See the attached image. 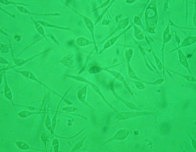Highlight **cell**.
Wrapping results in <instances>:
<instances>
[{"instance_id":"ab89813d","label":"cell","mask_w":196,"mask_h":152,"mask_svg":"<svg viewBox=\"0 0 196 152\" xmlns=\"http://www.w3.org/2000/svg\"><path fill=\"white\" fill-rule=\"evenodd\" d=\"M0 10H1L2 11H3V12H5V13H6V14H8V15H10V16L11 17H12V18H16V16L15 15V14H12L11 13H10V12H7V10H4L3 8H0Z\"/></svg>"},{"instance_id":"4dcf8cb0","label":"cell","mask_w":196,"mask_h":152,"mask_svg":"<svg viewBox=\"0 0 196 152\" xmlns=\"http://www.w3.org/2000/svg\"><path fill=\"white\" fill-rule=\"evenodd\" d=\"M134 36L135 37L139 40H143V36L142 32L137 28L136 26H134Z\"/></svg>"},{"instance_id":"d590c367","label":"cell","mask_w":196,"mask_h":152,"mask_svg":"<svg viewBox=\"0 0 196 152\" xmlns=\"http://www.w3.org/2000/svg\"><path fill=\"white\" fill-rule=\"evenodd\" d=\"M135 83V85L137 87L138 89H139L140 90H143L145 88V85L143 84V82L141 81H133Z\"/></svg>"},{"instance_id":"e0dca14e","label":"cell","mask_w":196,"mask_h":152,"mask_svg":"<svg viewBox=\"0 0 196 152\" xmlns=\"http://www.w3.org/2000/svg\"><path fill=\"white\" fill-rule=\"evenodd\" d=\"M31 17V19L33 21V23L34 25V26H35V28L36 29V31L38 33L42 38H45L47 41H48V39H47V35L46 34V32H45V30L43 28V26L39 24V23L37 22V20H36L35 19H34V18L32 17V16H30Z\"/></svg>"},{"instance_id":"f1b7e54d","label":"cell","mask_w":196,"mask_h":152,"mask_svg":"<svg viewBox=\"0 0 196 152\" xmlns=\"http://www.w3.org/2000/svg\"><path fill=\"white\" fill-rule=\"evenodd\" d=\"M170 71H172V73L177 74V75H179L180 76H181L182 77H183L184 78H185V79H186L187 80H188V81H190V82H196V78L193 76H191V75H184V74H180V73H178L176 71H174V70H170V69H169Z\"/></svg>"},{"instance_id":"8fae6325","label":"cell","mask_w":196,"mask_h":152,"mask_svg":"<svg viewBox=\"0 0 196 152\" xmlns=\"http://www.w3.org/2000/svg\"><path fill=\"white\" fill-rule=\"evenodd\" d=\"M133 25H130L129 27L127 29H126L124 31H123L122 32L120 33L117 35L116 36H114V37H112V38H109L106 41L105 43H104V48L100 52H99V53H101L104 52V51H105L106 50H107V48H109L111 47V46H112L114 45H115V43H116L117 41V40L119 39V38L124 34V33H125L128 30H129L130 28Z\"/></svg>"},{"instance_id":"5bb4252c","label":"cell","mask_w":196,"mask_h":152,"mask_svg":"<svg viewBox=\"0 0 196 152\" xmlns=\"http://www.w3.org/2000/svg\"><path fill=\"white\" fill-rule=\"evenodd\" d=\"M129 24V19L128 18H125V19H122L121 21H120V22L118 23V25H117L116 28H115V30H114L111 33H110L106 38L103 41H102V42H101L100 44H102L103 43H104L105 41L107 39H109L111 38V36L112 35H113L114 33H117V31H118L120 30L121 29H125V28H126L128 25Z\"/></svg>"},{"instance_id":"e575fe53","label":"cell","mask_w":196,"mask_h":152,"mask_svg":"<svg viewBox=\"0 0 196 152\" xmlns=\"http://www.w3.org/2000/svg\"><path fill=\"white\" fill-rule=\"evenodd\" d=\"M152 53H153V56H154V60L156 62V64L158 66V68L160 69H163V64L161 62V61L159 60V59L158 58V57H157V56L154 54V53L153 52V51H152Z\"/></svg>"},{"instance_id":"d4e9b609","label":"cell","mask_w":196,"mask_h":152,"mask_svg":"<svg viewBox=\"0 0 196 152\" xmlns=\"http://www.w3.org/2000/svg\"><path fill=\"white\" fill-rule=\"evenodd\" d=\"M107 68H103V67H99V66H94L89 68L88 71H89V73H90L91 74H94L100 73L103 70H105Z\"/></svg>"},{"instance_id":"ee69618b","label":"cell","mask_w":196,"mask_h":152,"mask_svg":"<svg viewBox=\"0 0 196 152\" xmlns=\"http://www.w3.org/2000/svg\"><path fill=\"white\" fill-rule=\"evenodd\" d=\"M1 33H3V34H5V35H7V36H8V35L7 34V33H6L5 32H4L3 31V30H2V29H1Z\"/></svg>"},{"instance_id":"52a82bcc","label":"cell","mask_w":196,"mask_h":152,"mask_svg":"<svg viewBox=\"0 0 196 152\" xmlns=\"http://www.w3.org/2000/svg\"><path fill=\"white\" fill-rule=\"evenodd\" d=\"M15 6L20 13H23V14H28L30 15V16H32V15H42V16H59L61 15L60 13H58V12H52V13L32 12L23 6Z\"/></svg>"},{"instance_id":"7bdbcfd3","label":"cell","mask_w":196,"mask_h":152,"mask_svg":"<svg viewBox=\"0 0 196 152\" xmlns=\"http://www.w3.org/2000/svg\"><path fill=\"white\" fill-rule=\"evenodd\" d=\"M176 40H177V45L179 46V47H180V38H178L177 35H176Z\"/></svg>"},{"instance_id":"d6a6232c","label":"cell","mask_w":196,"mask_h":152,"mask_svg":"<svg viewBox=\"0 0 196 152\" xmlns=\"http://www.w3.org/2000/svg\"><path fill=\"white\" fill-rule=\"evenodd\" d=\"M41 141L43 143L44 146L45 147H47V144H48V142H49V138H48V135L46 134L45 132H43L42 133L41 135Z\"/></svg>"},{"instance_id":"9a60e30c","label":"cell","mask_w":196,"mask_h":152,"mask_svg":"<svg viewBox=\"0 0 196 152\" xmlns=\"http://www.w3.org/2000/svg\"><path fill=\"white\" fill-rule=\"evenodd\" d=\"M88 85H89L88 84H87L86 85L83 86L78 91V92L77 93V97L78 100H79L80 102H81L82 103H83L87 106H88L89 107H90L91 108H92L91 106L87 103L86 100L87 94V87H88Z\"/></svg>"},{"instance_id":"6da1fadb","label":"cell","mask_w":196,"mask_h":152,"mask_svg":"<svg viewBox=\"0 0 196 152\" xmlns=\"http://www.w3.org/2000/svg\"><path fill=\"white\" fill-rule=\"evenodd\" d=\"M65 76H67L68 77H70L72 79H73L75 80H76L77 81H80L82 82H85L86 84H88L89 86H91V87L93 89V90L96 92V93H97L100 96L101 98L104 100V101L105 102L107 105H108L110 108L112 110H114L115 112L118 113V111L116 110V108H115L112 105L110 104V103L108 102V100H106L105 96L103 95V92H101L100 88L98 86L96 85L95 84H94L93 82H91V81H89V80H88L86 77H83L81 75H73V74H65Z\"/></svg>"},{"instance_id":"b9f144b4","label":"cell","mask_w":196,"mask_h":152,"mask_svg":"<svg viewBox=\"0 0 196 152\" xmlns=\"http://www.w3.org/2000/svg\"><path fill=\"white\" fill-rule=\"evenodd\" d=\"M14 39L16 41L18 42V41H20L21 39V36L20 35H15L14 36Z\"/></svg>"},{"instance_id":"4fadbf2b","label":"cell","mask_w":196,"mask_h":152,"mask_svg":"<svg viewBox=\"0 0 196 152\" xmlns=\"http://www.w3.org/2000/svg\"><path fill=\"white\" fill-rule=\"evenodd\" d=\"M15 144L16 147L21 151H29L32 150L34 151H37V152H45V150L38 149L33 147L31 146H30L28 143L21 140H17L15 141Z\"/></svg>"},{"instance_id":"603a6c76","label":"cell","mask_w":196,"mask_h":152,"mask_svg":"<svg viewBox=\"0 0 196 152\" xmlns=\"http://www.w3.org/2000/svg\"><path fill=\"white\" fill-rule=\"evenodd\" d=\"M0 3L2 5H14L15 6H31V5L25 3H20V2H16L12 1L10 0H1Z\"/></svg>"},{"instance_id":"7a4b0ae2","label":"cell","mask_w":196,"mask_h":152,"mask_svg":"<svg viewBox=\"0 0 196 152\" xmlns=\"http://www.w3.org/2000/svg\"><path fill=\"white\" fill-rule=\"evenodd\" d=\"M14 70H15V72L17 73H18L20 74H21L22 76H24L25 78L28 79H29V80H33V81H35L36 82L38 83L39 85L42 86L43 87H46V89H48V90L51 91V92H52L53 93H54L55 95L58 96L59 97H60V98L62 97V96L60 95L59 94H58L57 92H55V91L53 90L52 89H51L50 87H49L48 86L46 85V84H44V83H43L41 81H40L38 78L37 77V76H36L35 74H34V73L32 72L29 70H18V69H16L15 68H13V69Z\"/></svg>"},{"instance_id":"ba28073f","label":"cell","mask_w":196,"mask_h":152,"mask_svg":"<svg viewBox=\"0 0 196 152\" xmlns=\"http://www.w3.org/2000/svg\"><path fill=\"white\" fill-rule=\"evenodd\" d=\"M110 88H111V91L112 92V93L113 94V95L115 96L116 98H117V100H119L121 102H122L123 104L125 105V106H127L130 109L132 110H141V109L139 108H138L135 105H134L133 103L130 102L128 101V100H126L124 98H123L122 97H121L115 90L113 84H111Z\"/></svg>"},{"instance_id":"2e32d148","label":"cell","mask_w":196,"mask_h":152,"mask_svg":"<svg viewBox=\"0 0 196 152\" xmlns=\"http://www.w3.org/2000/svg\"><path fill=\"white\" fill-rule=\"evenodd\" d=\"M37 22L39 23L41 25H42L43 27H46V28H51L57 29H59V30H67V31H72L71 29L69 27H65V26H59L55 24H52L51 23H49L47 21L43 20H37Z\"/></svg>"},{"instance_id":"44dd1931","label":"cell","mask_w":196,"mask_h":152,"mask_svg":"<svg viewBox=\"0 0 196 152\" xmlns=\"http://www.w3.org/2000/svg\"><path fill=\"white\" fill-rule=\"evenodd\" d=\"M196 36H188L184 40L181 45H180V48L190 46L196 43Z\"/></svg>"},{"instance_id":"4316f807","label":"cell","mask_w":196,"mask_h":152,"mask_svg":"<svg viewBox=\"0 0 196 152\" xmlns=\"http://www.w3.org/2000/svg\"><path fill=\"white\" fill-rule=\"evenodd\" d=\"M52 120L51 119L49 114H47L46 119H45V121H44V124H45L46 128H47V129H48V131L50 132H51L52 131Z\"/></svg>"},{"instance_id":"9c48e42d","label":"cell","mask_w":196,"mask_h":152,"mask_svg":"<svg viewBox=\"0 0 196 152\" xmlns=\"http://www.w3.org/2000/svg\"><path fill=\"white\" fill-rule=\"evenodd\" d=\"M129 131L125 129H120L114 135L107 139L104 144H107L114 141H122L125 139L129 135Z\"/></svg>"},{"instance_id":"f546056e","label":"cell","mask_w":196,"mask_h":152,"mask_svg":"<svg viewBox=\"0 0 196 152\" xmlns=\"http://www.w3.org/2000/svg\"><path fill=\"white\" fill-rule=\"evenodd\" d=\"M62 110L69 112V113H77L78 112V110L75 107L73 106H66L62 108Z\"/></svg>"},{"instance_id":"cb8c5ba5","label":"cell","mask_w":196,"mask_h":152,"mask_svg":"<svg viewBox=\"0 0 196 152\" xmlns=\"http://www.w3.org/2000/svg\"><path fill=\"white\" fill-rule=\"evenodd\" d=\"M87 136H85L83 138H82V139H81L80 141H79L78 142H77L75 146L73 147V148H72L71 150L70 151L71 152H76L77 151L79 150L80 149H81L84 145V142L86 139Z\"/></svg>"},{"instance_id":"ac0fdd59","label":"cell","mask_w":196,"mask_h":152,"mask_svg":"<svg viewBox=\"0 0 196 152\" xmlns=\"http://www.w3.org/2000/svg\"><path fill=\"white\" fill-rule=\"evenodd\" d=\"M59 62L62 63V64H64V66L69 68H74L76 67L75 63L74 62L73 59H72L71 55L70 54L62 58V59L59 61Z\"/></svg>"},{"instance_id":"5b68a950","label":"cell","mask_w":196,"mask_h":152,"mask_svg":"<svg viewBox=\"0 0 196 152\" xmlns=\"http://www.w3.org/2000/svg\"><path fill=\"white\" fill-rule=\"evenodd\" d=\"M66 4V3H65ZM66 5L68 6L71 10H72L73 12H75L76 14H78L79 16H80L81 17L82 19L84 21V24L86 25V26L87 27V28L88 29V30H89V31L91 33V37H92V38H93V41L94 43H95V46H94V47H95V49H96V52H98V46L96 45V39H95V35H94V30H95V28H94V23L93 22V21L91 20V19H90L89 18H88V17L87 16H85L84 15H82V14L80 13L79 12H78L77 11H76V10L72 8L71 7L69 6V5L66 4Z\"/></svg>"},{"instance_id":"8992f818","label":"cell","mask_w":196,"mask_h":152,"mask_svg":"<svg viewBox=\"0 0 196 152\" xmlns=\"http://www.w3.org/2000/svg\"><path fill=\"white\" fill-rule=\"evenodd\" d=\"M71 89V87H70V88L67 90V91H66L65 92V93H64V96H62V97L61 98L60 100V102H59V104L57 105V109H56L55 111V113H54V115L53 119H52V131H51V135H52V136L54 135V131H55V129L56 126H57V114H58V112H59V107H60V105H61L62 102L64 100V101H65V102L67 103V105H71L72 104V102L71 101H70V100H66V99L65 98L66 96V95L68 93V92H69V91Z\"/></svg>"},{"instance_id":"277c9868","label":"cell","mask_w":196,"mask_h":152,"mask_svg":"<svg viewBox=\"0 0 196 152\" xmlns=\"http://www.w3.org/2000/svg\"><path fill=\"white\" fill-rule=\"evenodd\" d=\"M49 50H51V48H49V49H47L45 51H44L43 52H42L39 53H37V54H35L33 56H31V57H29L28 58H15V59H13V62L14 63V66H10V67H7L6 68H2L1 69V72L3 71H6L7 70H9L10 69H13L15 68H16L17 67H21L22 66H24L25 64H26L27 63L32 61L33 59H35V58L36 57H38L43 54H44V53H46L48 52Z\"/></svg>"},{"instance_id":"836d02e7","label":"cell","mask_w":196,"mask_h":152,"mask_svg":"<svg viewBox=\"0 0 196 152\" xmlns=\"http://www.w3.org/2000/svg\"><path fill=\"white\" fill-rule=\"evenodd\" d=\"M10 51L9 47L3 43H1V52L3 53H7Z\"/></svg>"},{"instance_id":"30bf717a","label":"cell","mask_w":196,"mask_h":152,"mask_svg":"<svg viewBox=\"0 0 196 152\" xmlns=\"http://www.w3.org/2000/svg\"><path fill=\"white\" fill-rule=\"evenodd\" d=\"M105 71L109 73L112 76H114V77L116 78V79L121 81L125 86V87L127 88V89L128 90L129 93H130V95L132 96L134 95V92H133V91L132 90V89L129 87L128 84H127V81L125 79V77L121 73L118 72V71H115V70H110L109 68H107L106 69Z\"/></svg>"},{"instance_id":"484cf974","label":"cell","mask_w":196,"mask_h":152,"mask_svg":"<svg viewBox=\"0 0 196 152\" xmlns=\"http://www.w3.org/2000/svg\"><path fill=\"white\" fill-rule=\"evenodd\" d=\"M172 38V35H170L169 32V27L168 26L167 28L166 29L164 33H163V43L164 44L169 42L170 39Z\"/></svg>"},{"instance_id":"1f68e13d","label":"cell","mask_w":196,"mask_h":152,"mask_svg":"<svg viewBox=\"0 0 196 152\" xmlns=\"http://www.w3.org/2000/svg\"><path fill=\"white\" fill-rule=\"evenodd\" d=\"M111 2H110V5H108V6H107V7H106L105 9L103 11V12H102V13H101L100 15L99 16V17H98V18H97V19L96 20V22H95V25L97 24V23H98V22L101 19H102V17L104 16V14H105V13L107 12V10L110 8V6L112 5V4L115 1H111Z\"/></svg>"},{"instance_id":"7402d4cb","label":"cell","mask_w":196,"mask_h":152,"mask_svg":"<svg viewBox=\"0 0 196 152\" xmlns=\"http://www.w3.org/2000/svg\"><path fill=\"white\" fill-rule=\"evenodd\" d=\"M37 114V112H31L29 110H21L17 113V115L21 118H26L33 115Z\"/></svg>"},{"instance_id":"8d00e7d4","label":"cell","mask_w":196,"mask_h":152,"mask_svg":"<svg viewBox=\"0 0 196 152\" xmlns=\"http://www.w3.org/2000/svg\"><path fill=\"white\" fill-rule=\"evenodd\" d=\"M47 37H49L50 38H51V39L53 40V42H54L56 44H57V45H60V43L59 42L58 40L55 37V36H54L53 34H52V33H48V34H47Z\"/></svg>"},{"instance_id":"60d3db41","label":"cell","mask_w":196,"mask_h":152,"mask_svg":"<svg viewBox=\"0 0 196 152\" xmlns=\"http://www.w3.org/2000/svg\"><path fill=\"white\" fill-rule=\"evenodd\" d=\"M134 23H136V24L140 25H141V26H143V25H142V24H141V20L139 19L138 16H136V17H135V19H134Z\"/></svg>"},{"instance_id":"3957f363","label":"cell","mask_w":196,"mask_h":152,"mask_svg":"<svg viewBox=\"0 0 196 152\" xmlns=\"http://www.w3.org/2000/svg\"><path fill=\"white\" fill-rule=\"evenodd\" d=\"M155 114L153 112H122L117 113V114L115 116V119L116 120H125L127 119L134 118L137 116H144L148 115H154Z\"/></svg>"},{"instance_id":"83f0119b","label":"cell","mask_w":196,"mask_h":152,"mask_svg":"<svg viewBox=\"0 0 196 152\" xmlns=\"http://www.w3.org/2000/svg\"><path fill=\"white\" fill-rule=\"evenodd\" d=\"M52 147L53 148L54 152H57L59 151L60 143L57 138H54L52 142Z\"/></svg>"},{"instance_id":"d6986e66","label":"cell","mask_w":196,"mask_h":152,"mask_svg":"<svg viewBox=\"0 0 196 152\" xmlns=\"http://www.w3.org/2000/svg\"><path fill=\"white\" fill-rule=\"evenodd\" d=\"M177 50L178 51V54H179V61L180 62V64L184 67L186 68L187 69L190 71V73H191V70L189 69L188 62L187 61V59L185 55L184 54V53L182 52L180 48L179 47V48H177Z\"/></svg>"},{"instance_id":"ffe728a7","label":"cell","mask_w":196,"mask_h":152,"mask_svg":"<svg viewBox=\"0 0 196 152\" xmlns=\"http://www.w3.org/2000/svg\"><path fill=\"white\" fill-rule=\"evenodd\" d=\"M76 43L78 46H81V47L87 46L88 45H92V44H93L94 46H95V43L93 41H90L89 40L87 39L83 36L78 37V38H77L76 40Z\"/></svg>"},{"instance_id":"7c38bea8","label":"cell","mask_w":196,"mask_h":152,"mask_svg":"<svg viewBox=\"0 0 196 152\" xmlns=\"http://www.w3.org/2000/svg\"><path fill=\"white\" fill-rule=\"evenodd\" d=\"M4 79V87H3V93L5 97L10 101V102L15 106V103L13 101V95L12 91L10 88V86L8 84L7 78L6 74L3 75Z\"/></svg>"},{"instance_id":"f35d334b","label":"cell","mask_w":196,"mask_h":152,"mask_svg":"<svg viewBox=\"0 0 196 152\" xmlns=\"http://www.w3.org/2000/svg\"><path fill=\"white\" fill-rule=\"evenodd\" d=\"M188 135H189V136H190V138H191V143H192V147H193V149H195V151H196V140H195L193 138V137H192L188 133Z\"/></svg>"},{"instance_id":"74e56055","label":"cell","mask_w":196,"mask_h":152,"mask_svg":"<svg viewBox=\"0 0 196 152\" xmlns=\"http://www.w3.org/2000/svg\"><path fill=\"white\" fill-rule=\"evenodd\" d=\"M0 63L1 64H6L8 66H10L11 64V63H10V62H8L5 58L2 57V56L0 57Z\"/></svg>"}]
</instances>
